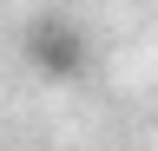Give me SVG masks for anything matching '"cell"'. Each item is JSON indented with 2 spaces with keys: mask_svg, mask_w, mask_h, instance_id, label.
Wrapping results in <instances>:
<instances>
[{
  "mask_svg": "<svg viewBox=\"0 0 158 151\" xmlns=\"http://www.w3.org/2000/svg\"><path fill=\"white\" fill-rule=\"evenodd\" d=\"M20 66L40 85H79L99 66L92 26H79L73 13H40V20H27L20 26Z\"/></svg>",
  "mask_w": 158,
  "mask_h": 151,
  "instance_id": "1",
  "label": "cell"
}]
</instances>
